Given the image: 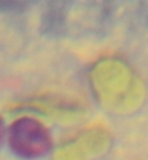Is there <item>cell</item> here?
I'll list each match as a JSON object with an SVG mask.
<instances>
[{"label":"cell","mask_w":148,"mask_h":160,"mask_svg":"<svg viewBox=\"0 0 148 160\" xmlns=\"http://www.w3.org/2000/svg\"><path fill=\"white\" fill-rule=\"evenodd\" d=\"M89 83L94 98L115 112L134 111L145 95V84L140 74L116 55H103L92 64Z\"/></svg>","instance_id":"obj_1"},{"label":"cell","mask_w":148,"mask_h":160,"mask_svg":"<svg viewBox=\"0 0 148 160\" xmlns=\"http://www.w3.org/2000/svg\"><path fill=\"white\" fill-rule=\"evenodd\" d=\"M112 134L103 122H93L60 144L55 160H90L109 147Z\"/></svg>","instance_id":"obj_2"},{"label":"cell","mask_w":148,"mask_h":160,"mask_svg":"<svg viewBox=\"0 0 148 160\" xmlns=\"http://www.w3.org/2000/svg\"><path fill=\"white\" fill-rule=\"evenodd\" d=\"M9 144L19 156L36 159L50 152L52 138L41 121L31 117H22L10 125Z\"/></svg>","instance_id":"obj_3"},{"label":"cell","mask_w":148,"mask_h":160,"mask_svg":"<svg viewBox=\"0 0 148 160\" xmlns=\"http://www.w3.org/2000/svg\"><path fill=\"white\" fill-rule=\"evenodd\" d=\"M38 106L48 115L60 118L63 121H73L84 114L86 102L74 93H54L47 95L42 101L38 102Z\"/></svg>","instance_id":"obj_4"},{"label":"cell","mask_w":148,"mask_h":160,"mask_svg":"<svg viewBox=\"0 0 148 160\" xmlns=\"http://www.w3.org/2000/svg\"><path fill=\"white\" fill-rule=\"evenodd\" d=\"M2 138H3V122L0 119V141H2Z\"/></svg>","instance_id":"obj_5"}]
</instances>
